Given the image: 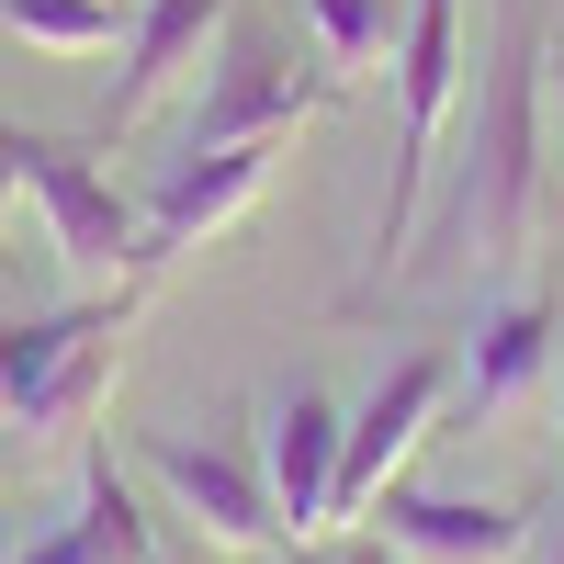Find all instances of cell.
I'll list each match as a JSON object with an SVG mask.
<instances>
[{
  "label": "cell",
  "instance_id": "ac0fdd59",
  "mask_svg": "<svg viewBox=\"0 0 564 564\" xmlns=\"http://www.w3.org/2000/svg\"><path fill=\"white\" fill-rule=\"evenodd\" d=\"M542 113L564 124V45H542Z\"/></svg>",
  "mask_w": 564,
  "mask_h": 564
},
{
  "label": "cell",
  "instance_id": "4fadbf2b",
  "mask_svg": "<svg viewBox=\"0 0 564 564\" xmlns=\"http://www.w3.org/2000/svg\"><path fill=\"white\" fill-rule=\"evenodd\" d=\"M305 34H316V68L361 79V68H395L406 12H395V0H305Z\"/></svg>",
  "mask_w": 564,
  "mask_h": 564
},
{
  "label": "cell",
  "instance_id": "52a82bcc",
  "mask_svg": "<svg viewBox=\"0 0 564 564\" xmlns=\"http://www.w3.org/2000/svg\"><path fill=\"white\" fill-rule=\"evenodd\" d=\"M23 193L45 204V238H57L68 282H148L135 271V204L113 193V170H90V148L34 135L23 148Z\"/></svg>",
  "mask_w": 564,
  "mask_h": 564
},
{
  "label": "cell",
  "instance_id": "7402d4cb",
  "mask_svg": "<svg viewBox=\"0 0 564 564\" xmlns=\"http://www.w3.org/2000/svg\"><path fill=\"white\" fill-rule=\"evenodd\" d=\"M553 417H564V384H553Z\"/></svg>",
  "mask_w": 564,
  "mask_h": 564
},
{
  "label": "cell",
  "instance_id": "7a4b0ae2",
  "mask_svg": "<svg viewBox=\"0 0 564 564\" xmlns=\"http://www.w3.org/2000/svg\"><path fill=\"white\" fill-rule=\"evenodd\" d=\"M124 316H135V282L45 305V316H0V417L23 441H79L102 417V395H113Z\"/></svg>",
  "mask_w": 564,
  "mask_h": 564
},
{
  "label": "cell",
  "instance_id": "9a60e30c",
  "mask_svg": "<svg viewBox=\"0 0 564 564\" xmlns=\"http://www.w3.org/2000/svg\"><path fill=\"white\" fill-rule=\"evenodd\" d=\"M0 23H12L23 45H45V57H102V45H124V0H0Z\"/></svg>",
  "mask_w": 564,
  "mask_h": 564
},
{
  "label": "cell",
  "instance_id": "8fae6325",
  "mask_svg": "<svg viewBox=\"0 0 564 564\" xmlns=\"http://www.w3.org/2000/svg\"><path fill=\"white\" fill-rule=\"evenodd\" d=\"M542 372H553V294H497L475 316V350H463V430H497V417H520L542 395Z\"/></svg>",
  "mask_w": 564,
  "mask_h": 564
},
{
  "label": "cell",
  "instance_id": "5b68a950",
  "mask_svg": "<svg viewBox=\"0 0 564 564\" xmlns=\"http://www.w3.org/2000/svg\"><path fill=\"white\" fill-rule=\"evenodd\" d=\"M452 384H463V361H441V350H406V361L384 372V384H372V395L350 406V430H339V486H327V531H339V520H372V497H384V486L406 475V452L441 430Z\"/></svg>",
  "mask_w": 564,
  "mask_h": 564
},
{
  "label": "cell",
  "instance_id": "30bf717a",
  "mask_svg": "<svg viewBox=\"0 0 564 564\" xmlns=\"http://www.w3.org/2000/svg\"><path fill=\"white\" fill-rule=\"evenodd\" d=\"M339 430L350 417L327 406L316 384H282L271 406H260V486H271V520L282 531H327V486H339Z\"/></svg>",
  "mask_w": 564,
  "mask_h": 564
},
{
  "label": "cell",
  "instance_id": "7c38bea8",
  "mask_svg": "<svg viewBox=\"0 0 564 564\" xmlns=\"http://www.w3.org/2000/svg\"><path fill=\"white\" fill-rule=\"evenodd\" d=\"M215 34H226V0H135V23H124V79H113V102L90 113V148H113L159 90L193 79V68L215 57Z\"/></svg>",
  "mask_w": 564,
  "mask_h": 564
},
{
  "label": "cell",
  "instance_id": "d6986e66",
  "mask_svg": "<svg viewBox=\"0 0 564 564\" xmlns=\"http://www.w3.org/2000/svg\"><path fill=\"white\" fill-rule=\"evenodd\" d=\"M542 564H564V520H553V531H542Z\"/></svg>",
  "mask_w": 564,
  "mask_h": 564
},
{
  "label": "cell",
  "instance_id": "5bb4252c",
  "mask_svg": "<svg viewBox=\"0 0 564 564\" xmlns=\"http://www.w3.org/2000/svg\"><path fill=\"white\" fill-rule=\"evenodd\" d=\"M79 542H90V564H159L148 508H135V486L113 475V452H90V475H79Z\"/></svg>",
  "mask_w": 564,
  "mask_h": 564
},
{
  "label": "cell",
  "instance_id": "e0dca14e",
  "mask_svg": "<svg viewBox=\"0 0 564 564\" xmlns=\"http://www.w3.org/2000/svg\"><path fill=\"white\" fill-rule=\"evenodd\" d=\"M12 564H90V542H79V520H68V531H45V542L12 553Z\"/></svg>",
  "mask_w": 564,
  "mask_h": 564
},
{
  "label": "cell",
  "instance_id": "8992f818",
  "mask_svg": "<svg viewBox=\"0 0 564 564\" xmlns=\"http://www.w3.org/2000/svg\"><path fill=\"white\" fill-rule=\"evenodd\" d=\"M271 170H282L271 135H249V148H181V159L159 170V193L135 204V271H159V260H181V249L226 238V226L271 193Z\"/></svg>",
  "mask_w": 564,
  "mask_h": 564
},
{
  "label": "cell",
  "instance_id": "9c48e42d",
  "mask_svg": "<svg viewBox=\"0 0 564 564\" xmlns=\"http://www.w3.org/2000/svg\"><path fill=\"white\" fill-rule=\"evenodd\" d=\"M148 475L181 497V520H193L204 542H226V553H271V542H282L271 486H260V463H249V452H215V441L159 430V441H148Z\"/></svg>",
  "mask_w": 564,
  "mask_h": 564
},
{
  "label": "cell",
  "instance_id": "277c9868",
  "mask_svg": "<svg viewBox=\"0 0 564 564\" xmlns=\"http://www.w3.org/2000/svg\"><path fill=\"white\" fill-rule=\"evenodd\" d=\"M327 102H339V68H294L271 34H249V23H226L215 34V57L193 68V124H181V148H249V135H294V124H316Z\"/></svg>",
  "mask_w": 564,
  "mask_h": 564
},
{
  "label": "cell",
  "instance_id": "6da1fadb",
  "mask_svg": "<svg viewBox=\"0 0 564 564\" xmlns=\"http://www.w3.org/2000/svg\"><path fill=\"white\" fill-rule=\"evenodd\" d=\"M542 226V34L508 23V45L486 57V102H475V159L452 193V238L475 249V271H520Z\"/></svg>",
  "mask_w": 564,
  "mask_h": 564
},
{
  "label": "cell",
  "instance_id": "2e32d148",
  "mask_svg": "<svg viewBox=\"0 0 564 564\" xmlns=\"http://www.w3.org/2000/svg\"><path fill=\"white\" fill-rule=\"evenodd\" d=\"M23 148H34V124L0 113V215H12V193H23Z\"/></svg>",
  "mask_w": 564,
  "mask_h": 564
},
{
  "label": "cell",
  "instance_id": "3957f363",
  "mask_svg": "<svg viewBox=\"0 0 564 564\" xmlns=\"http://www.w3.org/2000/svg\"><path fill=\"white\" fill-rule=\"evenodd\" d=\"M475 90V57H463V0H406V34H395V181H384V215H372V271H395L417 204H430V170H441V135Z\"/></svg>",
  "mask_w": 564,
  "mask_h": 564
},
{
  "label": "cell",
  "instance_id": "ffe728a7",
  "mask_svg": "<svg viewBox=\"0 0 564 564\" xmlns=\"http://www.w3.org/2000/svg\"><path fill=\"white\" fill-rule=\"evenodd\" d=\"M350 564H395V542H372V553H350Z\"/></svg>",
  "mask_w": 564,
  "mask_h": 564
},
{
  "label": "cell",
  "instance_id": "44dd1931",
  "mask_svg": "<svg viewBox=\"0 0 564 564\" xmlns=\"http://www.w3.org/2000/svg\"><path fill=\"white\" fill-rule=\"evenodd\" d=\"M0 564H12V508H0Z\"/></svg>",
  "mask_w": 564,
  "mask_h": 564
},
{
  "label": "cell",
  "instance_id": "ba28073f",
  "mask_svg": "<svg viewBox=\"0 0 564 564\" xmlns=\"http://www.w3.org/2000/svg\"><path fill=\"white\" fill-rule=\"evenodd\" d=\"M372 531L406 564H520L531 553V508L508 497H441V486H384L372 497Z\"/></svg>",
  "mask_w": 564,
  "mask_h": 564
}]
</instances>
